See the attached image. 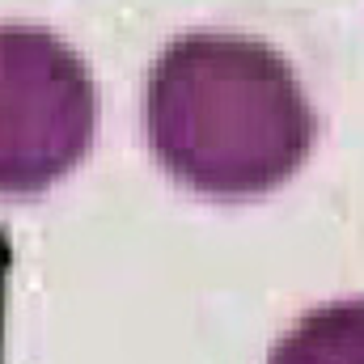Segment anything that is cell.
<instances>
[{"label": "cell", "instance_id": "1", "mask_svg": "<svg viewBox=\"0 0 364 364\" xmlns=\"http://www.w3.org/2000/svg\"><path fill=\"white\" fill-rule=\"evenodd\" d=\"M144 136L178 186L250 203L296 178L314 153L318 114L292 64L263 38L191 30L149 68Z\"/></svg>", "mask_w": 364, "mask_h": 364}, {"label": "cell", "instance_id": "2", "mask_svg": "<svg viewBox=\"0 0 364 364\" xmlns=\"http://www.w3.org/2000/svg\"><path fill=\"white\" fill-rule=\"evenodd\" d=\"M97 85L73 43L0 26V199H38L93 149Z\"/></svg>", "mask_w": 364, "mask_h": 364}, {"label": "cell", "instance_id": "3", "mask_svg": "<svg viewBox=\"0 0 364 364\" xmlns=\"http://www.w3.org/2000/svg\"><path fill=\"white\" fill-rule=\"evenodd\" d=\"M267 364H364V296L309 309L272 348Z\"/></svg>", "mask_w": 364, "mask_h": 364}]
</instances>
